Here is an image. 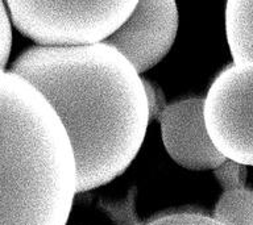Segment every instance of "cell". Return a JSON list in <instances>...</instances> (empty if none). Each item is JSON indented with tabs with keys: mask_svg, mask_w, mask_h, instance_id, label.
<instances>
[{
	"mask_svg": "<svg viewBox=\"0 0 253 225\" xmlns=\"http://www.w3.org/2000/svg\"><path fill=\"white\" fill-rule=\"evenodd\" d=\"M58 116L77 166V193L120 177L150 121L142 78L110 45L33 46L12 63Z\"/></svg>",
	"mask_w": 253,
	"mask_h": 225,
	"instance_id": "cell-1",
	"label": "cell"
},
{
	"mask_svg": "<svg viewBox=\"0 0 253 225\" xmlns=\"http://www.w3.org/2000/svg\"><path fill=\"white\" fill-rule=\"evenodd\" d=\"M75 195L62 122L31 83L0 69V225H66Z\"/></svg>",
	"mask_w": 253,
	"mask_h": 225,
	"instance_id": "cell-2",
	"label": "cell"
},
{
	"mask_svg": "<svg viewBox=\"0 0 253 225\" xmlns=\"http://www.w3.org/2000/svg\"><path fill=\"white\" fill-rule=\"evenodd\" d=\"M136 0L24 1L5 7L16 29L45 47H79L104 42L136 7Z\"/></svg>",
	"mask_w": 253,
	"mask_h": 225,
	"instance_id": "cell-3",
	"label": "cell"
},
{
	"mask_svg": "<svg viewBox=\"0 0 253 225\" xmlns=\"http://www.w3.org/2000/svg\"><path fill=\"white\" fill-rule=\"evenodd\" d=\"M203 116L217 151L253 166V62L233 63L217 75L203 99Z\"/></svg>",
	"mask_w": 253,
	"mask_h": 225,
	"instance_id": "cell-4",
	"label": "cell"
},
{
	"mask_svg": "<svg viewBox=\"0 0 253 225\" xmlns=\"http://www.w3.org/2000/svg\"><path fill=\"white\" fill-rule=\"evenodd\" d=\"M178 20L174 0H140L104 43L116 49L141 74L168 55L177 37Z\"/></svg>",
	"mask_w": 253,
	"mask_h": 225,
	"instance_id": "cell-5",
	"label": "cell"
},
{
	"mask_svg": "<svg viewBox=\"0 0 253 225\" xmlns=\"http://www.w3.org/2000/svg\"><path fill=\"white\" fill-rule=\"evenodd\" d=\"M162 141L166 151L185 169L206 171L225 161L213 146L203 116V99L171 103L160 114Z\"/></svg>",
	"mask_w": 253,
	"mask_h": 225,
	"instance_id": "cell-6",
	"label": "cell"
},
{
	"mask_svg": "<svg viewBox=\"0 0 253 225\" xmlns=\"http://www.w3.org/2000/svg\"><path fill=\"white\" fill-rule=\"evenodd\" d=\"M225 33L233 63L253 62V0H229Z\"/></svg>",
	"mask_w": 253,
	"mask_h": 225,
	"instance_id": "cell-7",
	"label": "cell"
},
{
	"mask_svg": "<svg viewBox=\"0 0 253 225\" xmlns=\"http://www.w3.org/2000/svg\"><path fill=\"white\" fill-rule=\"evenodd\" d=\"M223 225H253V189L224 191L213 209V216Z\"/></svg>",
	"mask_w": 253,
	"mask_h": 225,
	"instance_id": "cell-8",
	"label": "cell"
},
{
	"mask_svg": "<svg viewBox=\"0 0 253 225\" xmlns=\"http://www.w3.org/2000/svg\"><path fill=\"white\" fill-rule=\"evenodd\" d=\"M215 178L225 191L244 188L247 179V167L231 159H225L216 169H213Z\"/></svg>",
	"mask_w": 253,
	"mask_h": 225,
	"instance_id": "cell-9",
	"label": "cell"
},
{
	"mask_svg": "<svg viewBox=\"0 0 253 225\" xmlns=\"http://www.w3.org/2000/svg\"><path fill=\"white\" fill-rule=\"evenodd\" d=\"M145 225H223L219 221L201 213H173L158 217Z\"/></svg>",
	"mask_w": 253,
	"mask_h": 225,
	"instance_id": "cell-10",
	"label": "cell"
},
{
	"mask_svg": "<svg viewBox=\"0 0 253 225\" xmlns=\"http://www.w3.org/2000/svg\"><path fill=\"white\" fill-rule=\"evenodd\" d=\"M12 47L11 19L5 3L0 0V69H5Z\"/></svg>",
	"mask_w": 253,
	"mask_h": 225,
	"instance_id": "cell-11",
	"label": "cell"
},
{
	"mask_svg": "<svg viewBox=\"0 0 253 225\" xmlns=\"http://www.w3.org/2000/svg\"><path fill=\"white\" fill-rule=\"evenodd\" d=\"M144 82V87H145V94H146V100H148V107H149V117L156 118L157 113L161 114L160 111V99H158L157 91L154 88L149 82H146L145 79H142Z\"/></svg>",
	"mask_w": 253,
	"mask_h": 225,
	"instance_id": "cell-12",
	"label": "cell"
}]
</instances>
